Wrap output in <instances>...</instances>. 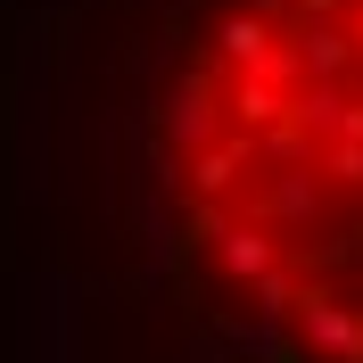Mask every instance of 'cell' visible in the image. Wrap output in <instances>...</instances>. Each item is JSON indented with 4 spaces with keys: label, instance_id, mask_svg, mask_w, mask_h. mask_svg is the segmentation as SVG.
Segmentation results:
<instances>
[{
    "label": "cell",
    "instance_id": "cell-1",
    "mask_svg": "<svg viewBox=\"0 0 363 363\" xmlns=\"http://www.w3.org/2000/svg\"><path fill=\"white\" fill-rule=\"evenodd\" d=\"M149 190L223 355L363 363V0H174Z\"/></svg>",
    "mask_w": 363,
    "mask_h": 363
}]
</instances>
